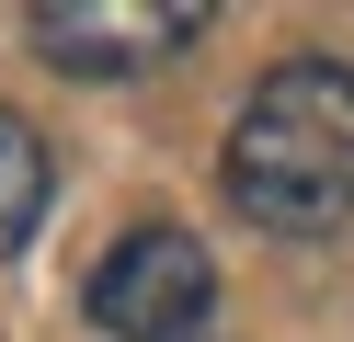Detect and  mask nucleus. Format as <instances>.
I'll use <instances>...</instances> for the list:
<instances>
[{"label": "nucleus", "instance_id": "3", "mask_svg": "<svg viewBox=\"0 0 354 342\" xmlns=\"http://www.w3.org/2000/svg\"><path fill=\"white\" fill-rule=\"evenodd\" d=\"M194 35H206L194 0H35L24 12V46L69 80H138V68L183 57Z\"/></svg>", "mask_w": 354, "mask_h": 342}, {"label": "nucleus", "instance_id": "1", "mask_svg": "<svg viewBox=\"0 0 354 342\" xmlns=\"http://www.w3.org/2000/svg\"><path fill=\"white\" fill-rule=\"evenodd\" d=\"M229 205L274 240H320L354 217V68L274 57L229 126Z\"/></svg>", "mask_w": 354, "mask_h": 342}, {"label": "nucleus", "instance_id": "4", "mask_svg": "<svg viewBox=\"0 0 354 342\" xmlns=\"http://www.w3.org/2000/svg\"><path fill=\"white\" fill-rule=\"evenodd\" d=\"M46 205H57V160H46V137H35L24 114H0V263L46 228Z\"/></svg>", "mask_w": 354, "mask_h": 342}, {"label": "nucleus", "instance_id": "2", "mask_svg": "<svg viewBox=\"0 0 354 342\" xmlns=\"http://www.w3.org/2000/svg\"><path fill=\"white\" fill-rule=\"evenodd\" d=\"M80 308H92L103 342H194V319L217 308V263L194 228H126L92 263Z\"/></svg>", "mask_w": 354, "mask_h": 342}]
</instances>
